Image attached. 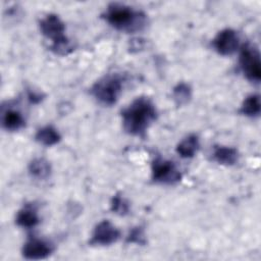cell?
Masks as SVG:
<instances>
[{"mask_svg":"<svg viewBox=\"0 0 261 261\" xmlns=\"http://www.w3.org/2000/svg\"><path fill=\"white\" fill-rule=\"evenodd\" d=\"M157 118V110L151 99L138 97L121 110L124 132L135 137H145L147 129Z\"/></svg>","mask_w":261,"mask_h":261,"instance_id":"6da1fadb","label":"cell"},{"mask_svg":"<svg viewBox=\"0 0 261 261\" xmlns=\"http://www.w3.org/2000/svg\"><path fill=\"white\" fill-rule=\"evenodd\" d=\"M102 16L115 30L128 34L141 32L148 24V17L143 11L121 3H110Z\"/></svg>","mask_w":261,"mask_h":261,"instance_id":"7a4b0ae2","label":"cell"},{"mask_svg":"<svg viewBox=\"0 0 261 261\" xmlns=\"http://www.w3.org/2000/svg\"><path fill=\"white\" fill-rule=\"evenodd\" d=\"M123 79L118 73L107 74L98 80L91 88V95L102 105L112 106L122 91Z\"/></svg>","mask_w":261,"mask_h":261,"instance_id":"3957f363","label":"cell"},{"mask_svg":"<svg viewBox=\"0 0 261 261\" xmlns=\"http://www.w3.org/2000/svg\"><path fill=\"white\" fill-rule=\"evenodd\" d=\"M240 67L246 79L258 84L261 80V61L258 49L251 44L243 45L239 58Z\"/></svg>","mask_w":261,"mask_h":261,"instance_id":"277c9868","label":"cell"},{"mask_svg":"<svg viewBox=\"0 0 261 261\" xmlns=\"http://www.w3.org/2000/svg\"><path fill=\"white\" fill-rule=\"evenodd\" d=\"M151 174L153 181L161 185H174L181 179V173L175 163L160 156L152 161Z\"/></svg>","mask_w":261,"mask_h":261,"instance_id":"5b68a950","label":"cell"},{"mask_svg":"<svg viewBox=\"0 0 261 261\" xmlns=\"http://www.w3.org/2000/svg\"><path fill=\"white\" fill-rule=\"evenodd\" d=\"M120 238L119 229L109 220H102L96 224L89 244L91 246H110Z\"/></svg>","mask_w":261,"mask_h":261,"instance_id":"8992f818","label":"cell"},{"mask_svg":"<svg viewBox=\"0 0 261 261\" xmlns=\"http://www.w3.org/2000/svg\"><path fill=\"white\" fill-rule=\"evenodd\" d=\"M213 49L222 56H229L240 47V37L232 29H224L217 33L212 40Z\"/></svg>","mask_w":261,"mask_h":261,"instance_id":"52a82bcc","label":"cell"},{"mask_svg":"<svg viewBox=\"0 0 261 261\" xmlns=\"http://www.w3.org/2000/svg\"><path fill=\"white\" fill-rule=\"evenodd\" d=\"M39 27L42 35L50 39L52 44H56L67 39L64 35L65 24L57 14H47L45 17L41 18Z\"/></svg>","mask_w":261,"mask_h":261,"instance_id":"ba28073f","label":"cell"},{"mask_svg":"<svg viewBox=\"0 0 261 261\" xmlns=\"http://www.w3.org/2000/svg\"><path fill=\"white\" fill-rule=\"evenodd\" d=\"M54 251L52 244L37 237L29 238L22 246L21 254L29 260H40L49 257Z\"/></svg>","mask_w":261,"mask_h":261,"instance_id":"9c48e42d","label":"cell"},{"mask_svg":"<svg viewBox=\"0 0 261 261\" xmlns=\"http://www.w3.org/2000/svg\"><path fill=\"white\" fill-rule=\"evenodd\" d=\"M40 221L37 208L33 204H25L18 210L15 216V223L23 228H33Z\"/></svg>","mask_w":261,"mask_h":261,"instance_id":"30bf717a","label":"cell"},{"mask_svg":"<svg viewBox=\"0 0 261 261\" xmlns=\"http://www.w3.org/2000/svg\"><path fill=\"white\" fill-rule=\"evenodd\" d=\"M2 126L9 132H16L21 129L25 125V120L23 115L13 108H7L2 110L1 114Z\"/></svg>","mask_w":261,"mask_h":261,"instance_id":"8fae6325","label":"cell"},{"mask_svg":"<svg viewBox=\"0 0 261 261\" xmlns=\"http://www.w3.org/2000/svg\"><path fill=\"white\" fill-rule=\"evenodd\" d=\"M212 158L215 162L225 166H231L239 160V152L233 147L214 146Z\"/></svg>","mask_w":261,"mask_h":261,"instance_id":"7c38bea8","label":"cell"},{"mask_svg":"<svg viewBox=\"0 0 261 261\" xmlns=\"http://www.w3.org/2000/svg\"><path fill=\"white\" fill-rule=\"evenodd\" d=\"M200 149L199 137L191 134L182 139L176 146V153L181 158H193Z\"/></svg>","mask_w":261,"mask_h":261,"instance_id":"4fadbf2b","label":"cell"},{"mask_svg":"<svg viewBox=\"0 0 261 261\" xmlns=\"http://www.w3.org/2000/svg\"><path fill=\"white\" fill-rule=\"evenodd\" d=\"M61 139L59 132L52 125H46L39 128L35 135V140L43 146H53Z\"/></svg>","mask_w":261,"mask_h":261,"instance_id":"5bb4252c","label":"cell"},{"mask_svg":"<svg viewBox=\"0 0 261 261\" xmlns=\"http://www.w3.org/2000/svg\"><path fill=\"white\" fill-rule=\"evenodd\" d=\"M239 112L247 117H258L261 112L260 96L258 94H251L247 96L244 99Z\"/></svg>","mask_w":261,"mask_h":261,"instance_id":"9a60e30c","label":"cell"},{"mask_svg":"<svg viewBox=\"0 0 261 261\" xmlns=\"http://www.w3.org/2000/svg\"><path fill=\"white\" fill-rule=\"evenodd\" d=\"M29 173L37 179H45L51 173V165L44 158H35L29 164Z\"/></svg>","mask_w":261,"mask_h":261,"instance_id":"2e32d148","label":"cell"},{"mask_svg":"<svg viewBox=\"0 0 261 261\" xmlns=\"http://www.w3.org/2000/svg\"><path fill=\"white\" fill-rule=\"evenodd\" d=\"M172 97L177 106L186 105L192 98V89L188 84L179 83L173 88Z\"/></svg>","mask_w":261,"mask_h":261,"instance_id":"e0dca14e","label":"cell"},{"mask_svg":"<svg viewBox=\"0 0 261 261\" xmlns=\"http://www.w3.org/2000/svg\"><path fill=\"white\" fill-rule=\"evenodd\" d=\"M110 209L113 213L124 216L129 212V204L120 194H116L112 197L110 202Z\"/></svg>","mask_w":261,"mask_h":261,"instance_id":"ac0fdd59","label":"cell"},{"mask_svg":"<svg viewBox=\"0 0 261 261\" xmlns=\"http://www.w3.org/2000/svg\"><path fill=\"white\" fill-rule=\"evenodd\" d=\"M126 243L137 244V245H141V246L146 245L147 239H146L144 228L141 227V226L134 227L126 237Z\"/></svg>","mask_w":261,"mask_h":261,"instance_id":"d6986e66","label":"cell"},{"mask_svg":"<svg viewBox=\"0 0 261 261\" xmlns=\"http://www.w3.org/2000/svg\"><path fill=\"white\" fill-rule=\"evenodd\" d=\"M28 97H29L30 101L33 102V103H39L42 100V96L39 93H36V92H30Z\"/></svg>","mask_w":261,"mask_h":261,"instance_id":"ffe728a7","label":"cell"}]
</instances>
